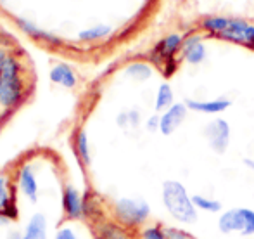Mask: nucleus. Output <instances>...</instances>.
I'll return each instance as SVG.
<instances>
[{
    "label": "nucleus",
    "instance_id": "nucleus-8",
    "mask_svg": "<svg viewBox=\"0 0 254 239\" xmlns=\"http://www.w3.org/2000/svg\"><path fill=\"white\" fill-rule=\"evenodd\" d=\"M189 109L195 113H204V115H218L223 113L225 109H228L232 106V101L227 97H218V99H209V101H195V99H187L185 101Z\"/></svg>",
    "mask_w": 254,
    "mask_h": 239
},
{
    "label": "nucleus",
    "instance_id": "nucleus-25",
    "mask_svg": "<svg viewBox=\"0 0 254 239\" xmlns=\"http://www.w3.org/2000/svg\"><path fill=\"white\" fill-rule=\"evenodd\" d=\"M244 165L248 166V168L254 170V159H249V158H246V159H244Z\"/></svg>",
    "mask_w": 254,
    "mask_h": 239
},
{
    "label": "nucleus",
    "instance_id": "nucleus-2",
    "mask_svg": "<svg viewBox=\"0 0 254 239\" xmlns=\"http://www.w3.org/2000/svg\"><path fill=\"white\" fill-rule=\"evenodd\" d=\"M202 28L211 33L220 35L225 40L242 44L246 47L254 49V26L242 19L230 17H206L202 21Z\"/></svg>",
    "mask_w": 254,
    "mask_h": 239
},
{
    "label": "nucleus",
    "instance_id": "nucleus-24",
    "mask_svg": "<svg viewBox=\"0 0 254 239\" xmlns=\"http://www.w3.org/2000/svg\"><path fill=\"white\" fill-rule=\"evenodd\" d=\"M5 199H7V192H5V185H3V182L0 180V206L5 203Z\"/></svg>",
    "mask_w": 254,
    "mask_h": 239
},
{
    "label": "nucleus",
    "instance_id": "nucleus-19",
    "mask_svg": "<svg viewBox=\"0 0 254 239\" xmlns=\"http://www.w3.org/2000/svg\"><path fill=\"white\" fill-rule=\"evenodd\" d=\"M102 239H131V236L127 233V231L121 229V227L109 224V226H107L106 229H104Z\"/></svg>",
    "mask_w": 254,
    "mask_h": 239
},
{
    "label": "nucleus",
    "instance_id": "nucleus-14",
    "mask_svg": "<svg viewBox=\"0 0 254 239\" xmlns=\"http://www.w3.org/2000/svg\"><path fill=\"white\" fill-rule=\"evenodd\" d=\"M51 78L52 81L64 85V87H74V83H76V77L67 66H56L51 71Z\"/></svg>",
    "mask_w": 254,
    "mask_h": 239
},
{
    "label": "nucleus",
    "instance_id": "nucleus-3",
    "mask_svg": "<svg viewBox=\"0 0 254 239\" xmlns=\"http://www.w3.org/2000/svg\"><path fill=\"white\" fill-rule=\"evenodd\" d=\"M114 217L128 229L142 227L151 217V205L144 198H120L114 203Z\"/></svg>",
    "mask_w": 254,
    "mask_h": 239
},
{
    "label": "nucleus",
    "instance_id": "nucleus-4",
    "mask_svg": "<svg viewBox=\"0 0 254 239\" xmlns=\"http://www.w3.org/2000/svg\"><path fill=\"white\" fill-rule=\"evenodd\" d=\"M218 231L221 234H241L244 238L254 236V210L253 208H230L218 217Z\"/></svg>",
    "mask_w": 254,
    "mask_h": 239
},
{
    "label": "nucleus",
    "instance_id": "nucleus-15",
    "mask_svg": "<svg viewBox=\"0 0 254 239\" xmlns=\"http://www.w3.org/2000/svg\"><path fill=\"white\" fill-rule=\"evenodd\" d=\"M127 75L137 81H145L151 78L152 70H151V66L145 63H131L130 66L127 68Z\"/></svg>",
    "mask_w": 254,
    "mask_h": 239
},
{
    "label": "nucleus",
    "instance_id": "nucleus-16",
    "mask_svg": "<svg viewBox=\"0 0 254 239\" xmlns=\"http://www.w3.org/2000/svg\"><path fill=\"white\" fill-rule=\"evenodd\" d=\"M111 33V28L109 26H104V24H101V26H94L90 28V30H85L80 33V38L81 40H101V38L107 37V35Z\"/></svg>",
    "mask_w": 254,
    "mask_h": 239
},
{
    "label": "nucleus",
    "instance_id": "nucleus-13",
    "mask_svg": "<svg viewBox=\"0 0 254 239\" xmlns=\"http://www.w3.org/2000/svg\"><path fill=\"white\" fill-rule=\"evenodd\" d=\"M192 199H194V205L197 208V212H206V213H221L223 210V205L221 201L214 198H209L206 194H192Z\"/></svg>",
    "mask_w": 254,
    "mask_h": 239
},
{
    "label": "nucleus",
    "instance_id": "nucleus-11",
    "mask_svg": "<svg viewBox=\"0 0 254 239\" xmlns=\"http://www.w3.org/2000/svg\"><path fill=\"white\" fill-rule=\"evenodd\" d=\"M21 239H47V220H45V217L42 213H37V215L31 217Z\"/></svg>",
    "mask_w": 254,
    "mask_h": 239
},
{
    "label": "nucleus",
    "instance_id": "nucleus-5",
    "mask_svg": "<svg viewBox=\"0 0 254 239\" xmlns=\"http://www.w3.org/2000/svg\"><path fill=\"white\" fill-rule=\"evenodd\" d=\"M21 99L19 68L14 59H5L0 75V104L5 108L14 106Z\"/></svg>",
    "mask_w": 254,
    "mask_h": 239
},
{
    "label": "nucleus",
    "instance_id": "nucleus-6",
    "mask_svg": "<svg viewBox=\"0 0 254 239\" xmlns=\"http://www.w3.org/2000/svg\"><path fill=\"white\" fill-rule=\"evenodd\" d=\"M204 135L207 139V144L216 155H225V151L230 146V125L223 118H214L211 123L206 125Z\"/></svg>",
    "mask_w": 254,
    "mask_h": 239
},
{
    "label": "nucleus",
    "instance_id": "nucleus-9",
    "mask_svg": "<svg viewBox=\"0 0 254 239\" xmlns=\"http://www.w3.org/2000/svg\"><path fill=\"white\" fill-rule=\"evenodd\" d=\"M182 58L187 61L189 64H201L206 59V47H204L199 35H192L189 38H184Z\"/></svg>",
    "mask_w": 254,
    "mask_h": 239
},
{
    "label": "nucleus",
    "instance_id": "nucleus-12",
    "mask_svg": "<svg viewBox=\"0 0 254 239\" xmlns=\"http://www.w3.org/2000/svg\"><path fill=\"white\" fill-rule=\"evenodd\" d=\"M175 104V95L173 88L170 83H161L156 94V111H166L168 108Z\"/></svg>",
    "mask_w": 254,
    "mask_h": 239
},
{
    "label": "nucleus",
    "instance_id": "nucleus-21",
    "mask_svg": "<svg viewBox=\"0 0 254 239\" xmlns=\"http://www.w3.org/2000/svg\"><path fill=\"white\" fill-rule=\"evenodd\" d=\"M78 151H80L81 158L85 159V161H88V141H87V135H85V132H80L78 134Z\"/></svg>",
    "mask_w": 254,
    "mask_h": 239
},
{
    "label": "nucleus",
    "instance_id": "nucleus-22",
    "mask_svg": "<svg viewBox=\"0 0 254 239\" xmlns=\"http://www.w3.org/2000/svg\"><path fill=\"white\" fill-rule=\"evenodd\" d=\"M54 239H80V238L76 236V233H74L71 227H64V229H61L59 233L56 234Z\"/></svg>",
    "mask_w": 254,
    "mask_h": 239
},
{
    "label": "nucleus",
    "instance_id": "nucleus-17",
    "mask_svg": "<svg viewBox=\"0 0 254 239\" xmlns=\"http://www.w3.org/2000/svg\"><path fill=\"white\" fill-rule=\"evenodd\" d=\"M140 239H166L164 227L161 226H145L140 231Z\"/></svg>",
    "mask_w": 254,
    "mask_h": 239
},
{
    "label": "nucleus",
    "instance_id": "nucleus-20",
    "mask_svg": "<svg viewBox=\"0 0 254 239\" xmlns=\"http://www.w3.org/2000/svg\"><path fill=\"white\" fill-rule=\"evenodd\" d=\"M138 120H140V115H138V111H127V113H123V115L118 116V123H120L121 127H127V125L137 127Z\"/></svg>",
    "mask_w": 254,
    "mask_h": 239
},
{
    "label": "nucleus",
    "instance_id": "nucleus-7",
    "mask_svg": "<svg viewBox=\"0 0 254 239\" xmlns=\"http://www.w3.org/2000/svg\"><path fill=\"white\" fill-rule=\"evenodd\" d=\"M187 104L185 102H175L171 108H168L166 111L161 115V123H159V132L163 135H171L182 123L187 118Z\"/></svg>",
    "mask_w": 254,
    "mask_h": 239
},
{
    "label": "nucleus",
    "instance_id": "nucleus-18",
    "mask_svg": "<svg viewBox=\"0 0 254 239\" xmlns=\"http://www.w3.org/2000/svg\"><path fill=\"white\" fill-rule=\"evenodd\" d=\"M164 233H166V239H197L184 227H164Z\"/></svg>",
    "mask_w": 254,
    "mask_h": 239
},
{
    "label": "nucleus",
    "instance_id": "nucleus-10",
    "mask_svg": "<svg viewBox=\"0 0 254 239\" xmlns=\"http://www.w3.org/2000/svg\"><path fill=\"white\" fill-rule=\"evenodd\" d=\"M182 44H184V40H182L180 35H168L166 38H163V40L154 47V59L156 61L163 59L168 63V61L173 59L175 54L182 49Z\"/></svg>",
    "mask_w": 254,
    "mask_h": 239
},
{
    "label": "nucleus",
    "instance_id": "nucleus-23",
    "mask_svg": "<svg viewBox=\"0 0 254 239\" xmlns=\"http://www.w3.org/2000/svg\"><path fill=\"white\" fill-rule=\"evenodd\" d=\"M159 123H161V116L152 115L151 118L147 120V123H145V128H147L149 132H156V130H159Z\"/></svg>",
    "mask_w": 254,
    "mask_h": 239
},
{
    "label": "nucleus",
    "instance_id": "nucleus-1",
    "mask_svg": "<svg viewBox=\"0 0 254 239\" xmlns=\"http://www.w3.org/2000/svg\"><path fill=\"white\" fill-rule=\"evenodd\" d=\"M161 201L166 213L173 220L184 226H192L197 222L199 213L194 205L192 194L178 180H164L161 185Z\"/></svg>",
    "mask_w": 254,
    "mask_h": 239
}]
</instances>
